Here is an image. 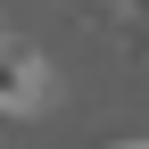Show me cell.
I'll list each match as a JSON object with an SVG mask.
<instances>
[{
  "label": "cell",
  "instance_id": "1",
  "mask_svg": "<svg viewBox=\"0 0 149 149\" xmlns=\"http://www.w3.org/2000/svg\"><path fill=\"white\" fill-rule=\"evenodd\" d=\"M58 100V74L33 42H17V33H0V116H42V108Z\"/></svg>",
  "mask_w": 149,
  "mask_h": 149
},
{
  "label": "cell",
  "instance_id": "2",
  "mask_svg": "<svg viewBox=\"0 0 149 149\" xmlns=\"http://www.w3.org/2000/svg\"><path fill=\"white\" fill-rule=\"evenodd\" d=\"M116 42L124 58H141V0H116Z\"/></svg>",
  "mask_w": 149,
  "mask_h": 149
},
{
  "label": "cell",
  "instance_id": "3",
  "mask_svg": "<svg viewBox=\"0 0 149 149\" xmlns=\"http://www.w3.org/2000/svg\"><path fill=\"white\" fill-rule=\"evenodd\" d=\"M100 149H149V141H100Z\"/></svg>",
  "mask_w": 149,
  "mask_h": 149
}]
</instances>
